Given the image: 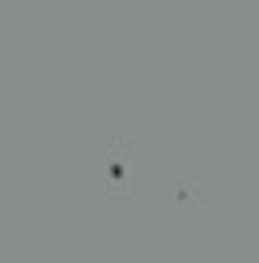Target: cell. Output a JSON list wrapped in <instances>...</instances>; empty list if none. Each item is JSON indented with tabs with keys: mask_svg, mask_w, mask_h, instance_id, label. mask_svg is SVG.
Wrapping results in <instances>:
<instances>
[]
</instances>
